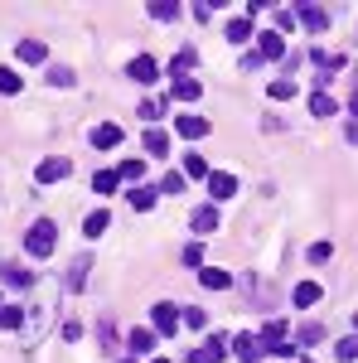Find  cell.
I'll return each mask as SVG.
<instances>
[{
  "label": "cell",
  "instance_id": "cell-1",
  "mask_svg": "<svg viewBox=\"0 0 358 363\" xmlns=\"http://www.w3.org/2000/svg\"><path fill=\"white\" fill-rule=\"evenodd\" d=\"M58 291H63V281H44L39 286V296H34V306H25V344H39V339L49 335V325H54V310H58Z\"/></svg>",
  "mask_w": 358,
  "mask_h": 363
},
{
  "label": "cell",
  "instance_id": "cell-2",
  "mask_svg": "<svg viewBox=\"0 0 358 363\" xmlns=\"http://www.w3.org/2000/svg\"><path fill=\"white\" fill-rule=\"evenodd\" d=\"M25 247H29V257H54V247H58V228H54V218H39V223L25 233Z\"/></svg>",
  "mask_w": 358,
  "mask_h": 363
},
{
  "label": "cell",
  "instance_id": "cell-3",
  "mask_svg": "<svg viewBox=\"0 0 358 363\" xmlns=\"http://www.w3.org/2000/svg\"><path fill=\"white\" fill-rule=\"evenodd\" d=\"M68 174H73V160H68V155H49V160H39V169H34L39 184H58V179H68Z\"/></svg>",
  "mask_w": 358,
  "mask_h": 363
},
{
  "label": "cell",
  "instance_id": "cell-4",
  "mask_svg": "<svg viewBox=\"0 0 358 363\" xmlns=\"http://www.w3.org/2000/svg\"><path fill=\"white\" fill-rule=\"evenodd\" d=\"M228 344H233L228 335H213V339H203V344H198V349L189 354V363H218L223 354H228Z\"/></svg>",
  "mask_w": 358,
  "mask_h": 363
},
{
  "label": "cell",
  "instance_id": "cell-5",
  "mask_svg": "<svg viewBox=\"0 0 358 363\" xmlns=\"http://www.w3.org/2000/svg\"><path fill=\"white\" fill-rule=\"evenodd\" d=\"M126 78H136L140 87H150L155 78H160V63H155L150 54H140V58H131V63H126Z\"/></svg>",
  "mask_w": 358,
  "mask_h": 363
},
{
  "label": "cell",
  "instance_id": "cell-6",
  "mask_svg": "<svg viewBox=\"0 0 358 363\" xmlns=\"http://www.w3.org/2000/svg\"><path fill=\"white\" fill-rule=\"evenodd\" d=\"M150 320H155V339H160V335H174V330H179V306L160 301V306L150 310Z\"/></svg>",
  "mask_w": 358,
  "mask_h": 363
},
{
  "label": "cell",
  "instance_id": "cell-7",
  "mask_svg": "<svg viewBox=\"0 0 358 363\" xmlns=\"http://www.w3.org/2000/svg\"><path fill=\"white\" fill-rule=\"evenodd\" d=\"M344 63H349V58H344V54H334V49H315V68H320V78H315V83L325 87V83H330V73H339Z\"/></svg>",
  "mask_w": 358,
  "mask_h": 363
},
{
  "label": "cell",
  "instance_id": "cell-8",
  "mask_svg": "<svg viewBox=\"0 0 358 363\" xmlns=\"http://www.w3.org/2000/svg\"><path fill=\"white\" fill-rule=\"evenodd\" d=\"M208 194L218 199V203H223V199H233V194H237V174H223V169H208Z\"/></svg>",
  "mask_w": 358,
  "mask_h": 363
},
{
  "label": "cell",
  "instance_id": "cell-9",
  "mask_svg": "<svg viewBox=\"0 0 358 363\" xmlns=\"http://www.w3.org/2000/svg\"><path fill=\"white\" fill-rule=\"evenodd\" d=\"M291 15H296V20H301L310 34H325V25H330V15H325L320 5H301V10H291Z\"/></svg>",
  "mask_w": 358,
  "mask_h": 363
},
{
  "label": "cell",
  "instance_id": "cell-10",
  "mask_svg": "<svg viewBox=\"0 0 358 363\" xmlns=\"http://www.w3.org/2000/svg\"><path fill=\"white\" fill-rule=\"evenodd\" d=\"M87 272H92V257H73V267H68V277H63V291H83Z\"/></svg>",
  "mask_w": 358,
  "mask_h": 363
},
{
  "label": "cell",
  "instance_id": "cell-11",
  "mask_svg": "<svg viewBox=\"0 0 358 363\" xmlns=\"http://www.w3.org/2000/svg\"><path fill=\"white\" fill-rule=\"evenodd\" d=\"M92 145H97V150H111V145H121V126H116V121H102V126H92Z\"/></svg>",
  "mask_w": 358,
  "mask_h": 363
},
{
  "label": "cell",
  "instance_id": "cell-12",
  "mask_svg": "<svg viewBox=\"0 0 358 363\" xmlns=\"http://www.w3.org/2000/svg\"><path fill=\"white\" fill-rule=\"evenodd\" d=\"M257 344H262V354H272L276 344H286V325H281V320H267L262 335H257Z\"/></svg>",
  "mask_w": 358,
  "mask_h": 363
},
{
  "label": "cell",
  "instance_id": "cell-13",
  "mask_svg": "<svg viewBox=\"0 0 358 363\" xmlns=\"http://www.w3.org/2000/svg\"><path fill=\"white\" fill-rule=\"evenodd\" d=\"M174 131L184 140H198V136H208V121L203 116H174Z\"/></svg>",
  "mask_w": 358,
  "mask_h": 363
},
{
  "label": "cell",
  "instance_id": "cell-14",
  "mask_svg": "<svg viewBox=\"0 0 358 363\" xmlns=\"http://www.w3.org/2000/svg\"><path fill=\"white\" fill-rule=\"evenodd\" d=\"M233 354H237L242 363H257V359H262V344H257V335H237V339H233Z\"/></svg>",
  "mask_w": 358,
  "mask_h": 363
},
{
  "label": "cell",
  "instance_id": "cell-15",
  "mask_svg": "<svg viewBox=\"0 0 358 363\" xmlns=\"http://www.w3.org/2000/svg\"><path fill=\"white\" fill-rule=\"evenodd\" d=\"M15 54H20V63H44L49 49H44V39H20V49H15Z\"/></svg>",
  "mask_w": 358,
  "mask_h": 363
},
{
  "label": "cell",
  "instance_id": "cell-16",
  "mask_svg": "<svg viewBox=\"0 0 358 363\" xmlns=\"http://www.w3.org/2000/svg\"><path fill=\"white\" fill-rule=\"evenodd\" d=\"M189 223H194V233H213V228H218V208H208V203H203V208H194Z\"/></svg>",
  "mask_w": 358,
  "mask_h": 363
},
{
  "label": "cell",
  "instance_id": "cell-17",
  "mask_svg": "<svg viewBox=\"0 0 358 363\" xmlns=\"http://www.w3.org/2000/svg\"><path fill=\"white\" fill-rule=\"evenodd\" d=\"M257 54H262V63H267V58H286V39H281V34H262Z\"/></svg>",
  "mask_w": 358,
  "mask_h": 363
},
{
  "label": "cell",
  "instance_id": "cell-18",
  "mask_svg": "<svg viewBox=\"0 0 358 363\" xmlns=\"http://www.w3.org/2000/svg\"><path fill=\"white\" fill-rule=\"evenodd\" d=\"M126 349H131V354H150V349H155V330H131V335H126Z\"/></svg>",
  "mask_w": 358,
  "mask_h": 363
},
{
  "label": "cell",
  "instance_id": "cell-19",
  "mask_svg": "<svg viewBox=\"0 0 358 363\" xmlns=\"http://www.w3.org/2000/svg\"><path fill=\"white\" fill-rule=\"evenodd\" d=\"M198 281H203L208 291H228V286H233V277H228L223 267H203V272H198Z\"/></svg>",
  "mask_w": 358,
  "mask_h": 363
},
{
  "label": "cell",
  "instance_id": "cell-20",
  "mask_svg": "<svg viewBox=\"0 0 358 363\" xmlns=\"http://www.w3.org/2000/svg\"><path fill=\"white\" fill-rule=\"evenodd\" d=\"M155 199H160V189L140 184V189H131V208H140V213H150V208H155Z\"/></svg>",
  "mask_w": 358,
  "mask_h": 363
},
{
  "label": "cell",
  "instance_id": "cell-21",
  "mask_svg": "<svg viewBox=\"0 0 358 363\" xmlns=\"http://www.w3.org/2000/svg\"><path fill=\"white\" fill-rule=\"evenodd\" d=\"M228 39H233V44H247V39H252V20H247V15L228 20Z\"/></svg>",
  "mask_w": 358,
  "mask_h": 363
},
{
  "label": "cell",
  "instance_id": "cell-22",
  "mask_svg": "<svg viewBox=\"0 0 358 363\" xmlns=\"http://www.w3.org/2000/svg\"><path fill=\"white\" fill-rule=\"evenodd\" d=\"M339 112V102H334L330 92H315V97H310V116H334Z\"/></svg>",
  "mask_w": 358,
  "mask_h": 363
},
{
  "label": "cell",
  "instance_id": "cell-23",
  "mask_svg": "<svg viewBox=\"0 0 358 363\" xmlns=\"http://www.w3.org/2000/svg\"><path fill=\"white\" fill-rule=\"evenodd\" d=\"M107 228H111V213H102V208H97V213H87L83 233H87V238H102V233H107Z\"/></svg>",
  "mask_w": 358,
  "mask_h": 363
},
{
  "label": "cell",
  "instance_id": "cell-24",
  "mask_svg": "<svg viewBox=\"0 0 358 363\" xmlns=\"http://www.w3.org/2000/svg\"><path fill=\"white\" fill-rule=\"evenodd\" d=\"M116 184H121L116 169H97V174H92V189H97V194H116Z\"/></svg>",
  "mask_w": 358,
  "mask_h": 363
},
{
  "label": "cell",
  "instance_id": "cell-25",
  "mask_svg": "<svg viewBox=\"0 0 358 363\" xmlns=\"http://www.w3.org/2000/svg\"><path fill=\"white\" fill-rule=\"evenodd\" d=\"M0 325L5 330H25V306H0Z\"/></svg>",
  "mask_w": 358,
  "mask_h": 363
},
{
  "label": "cell",
  "instance_id": "cell-26",
  "mask_svg": "<svg viewBox=\"0 0 358 363\" xmlns=\"http://www.w3.org/2000/svg\"><path fill=\"white\" fill-rule=\"evenodd\" d=\"M194 63H198V49H179V54H174V63H169V68H174V78H184V73H189Z\"/></svg>",
  "mask_w": 358,
  "mask_h": 363
},
{
  "label": "cell",
  "instance_id": "cell-27",
  "mask_svg": "<svg viewBox=\"0 0 358 363\" xmlns=\"http://www.w3.org/2000/svg\"><path fill=\"white\" fill-rule=\"evenodd\" d=\"M0 272H5V281H10V286H29V281H34V272H25L20 262H5Z\"/></svg>",
  "mask_w": 358,
  "mask_h": 363
},
{
  "label": "cell",
  "instance_id": "cell-28",
  "mask_svg": "<svg viewBox=\"0 0 358 363\" xmlns=\"http://www.w3.org/2000/svg\"><path fill=\"white\" fill-rule=\"evenodd\" d=\"M198 92H203V87L194 83V78H174V97H179V102H198Z\"/></svg>",
  "mask_w": 358,
  "mask_h": 363
},
{
  "label": "cell",
  "instance_id": "cell-29",
  "mask_svg": "<svg viewBox=\"0 0 358 363\" xmlns=\"http://www.w3.org/2000/svg\"><path fill=\"white\" fill-rule=\"evenodd\" d=\"M184 179H208V160L203 155H184Z\"/></svg>",
  "mask_w": 358,
  "mask_h": 363
},
{
  "label": "cell",
  "instance_id": "cell-30",
  "mask_svg": "<svg viewBox=\"0 0 358 363\" xmlns=\"http://www.w3.org/2000/svg\"><path fill=\"white\" fill-rule=\"evenodd\" d=\"M145 150H150V155H165V150H169V136L150 126V131H145Z\"/></svg>",
  "mask_w": 358,
  "mask_h": 363
},
{
  "label": "cell",
  "instance_id": "cell-31",
  "mask_svg": "<svg viewBox=\"0 0 358 363\" xmlns=\"http://www.w3.org/2000/svg\"><path fill=\"white\" fill-rule=\"evenodd\" d=\"M296 92H301V83H296V78H276V83H272V97H276V102H286V97H296Z\"/></svg>",
  "mask_w": 358,
  "mask_h": 363
},
{
  "label": "cell",
  "instance_id": "cell-32",
  "mask_svg": "<svg viewBox=\"0 0 358 363\" xmlns=\"http://www.w3.org/2000/svg\"><path fill=\"white\" fill-rule=\"evenodd\" d=\"M315 301H320V286L315 281H301L296 286V306H315Z\"/></svg>",
  "mask_w": 358,
  "mask_h": 363
},
{
  "label": "cell",
  "instance_id": "cell-33",
  "mask_svg": "<svg viewBox=\"0 0 358 363\" xmlns=\"http://www.w3.org/2000/svg\"><path fill=\"white\" fill-rule=\"evenodd\" d=\"M160 194H184V174L179 169H169L165 179H160Z\"/></svg>",
  "mask_w": 358,
  "mask_h": 363
},
{
  "label": "cell",
  "instance_id": "cell-34",
  "mask_svg": "<svg viewBox=\"0 0 358 363\" xmlns=\"http://www.w3.org/2000/svg\"><path fill=\"white\" fill-rule=\"evenodd\" d=\"M334 354H339V359H344V363H354V359H358V335L339 339V349H334Z\"/></svg>",
  "mask_w": 358,
  "mask_h": 363
},
{
  "label": "cell",
  "instance_id": "cell-35",
  "mask_svg": "<svg viewBox=\"0 0 358 363\" xmlns=\"http://www.w3.org/2000/svg\"><path fill=\"white\" fill-rule=\"evenodd\" d=\"M150 15H155V20H174V15H179V5H174V0H155V5H150Z\"/></svg>",
  "mask_w": 358,
  "mask_h": 363
},
{
  "label": "cell",
  "instance_id": "cell-36",
  "mask_svg": "<svg viewBox=\"0 0 358 363\" xmlns=\"http://www.w3.org/2000/svg\"><path fill=\"white\" fill-rule=\"evenodd\" d=\"M0 92H5V97L20 92V73H15V68H0Z\"/></svg>",
  "mask_w": 358,
  "mask_h": 363
},
{
  "label": "cell",
  "instance_id": "cell-37",
  "mask_svg": "<svg viewBox=\"0 0 358 363\" xmlns=\"http://www.w3.org/2000/svg\"><path fill=\"white\" fill-rule=\"evenodd\" d=\"M184 325H189V330H203V325H208V315H203L198 306H184Z\"/></svg>",
  "mask_w": 358,
  "mask_h": 363
},
{
  "label": "cell",
  "instance_id": "cell-38",
  "mask_svg": "<svg viewBox=\"0 0 358 363\" xmlns=\"http://www.w3.org/2000/svg\"><path fill=\"white\" fill-rule=\"evenodd\" d=\"M145 174V160H126V165L116 169V179H140Z\"/></svg>",
  "mask_w": 358,
  "mask_h": 363
},
{
  "label": "cell",
  "instance_id": "cell-39",
  "mask_svg": "<svg viewBox=\"0 0 358 363\" xmlns=\"http://www.w3.org/2000/svg\"><path fill=\"white\" fill-rule=\"evenodd\" d=\"M49 83L54 87H73V68H49Z\"/></svg>",
  "mask_w": 358,
  "mask_h": 363
},
{
  "label": "cell",
  "instance_id": "cell-40",
  "mask_svg": "<svg viewBox=\"0 0 358 363\" xmlns=\"http://www.w3.org/2000/svg\"><path fill=\"white\" fill-rule=\"evenodd\" d=\"M325 339V325H301V344H320Z\"/></svg>",
  "mask_w": 358,
  "mask_h": 363
},
{
  "label": "cell",
  "instance_id": "cell-41",
  "mask_svg": "<svg viewBox=\"0 0 358 363\" xmlns=\"http://www.w3.org/2000/svg\"><path fill=\"white\" fill-rule=\"evenodd\" d=\"M330 257H334L330 242H315V247H310V262H315V267H320V262H330Z\"/></svg>",
  "mask_w": 358,
  "mask_h": 363
},
{
  "label": "cell",
  "instance_id": "cell-42",
  "mask_svg": "<svg viewBox=\"0 0 358 363\" xmlns=\"http://www.w3.org/2000/svg\"><path fill=\"white\" fill-rule=\"evenodd\" d=\"M198 262H203V247L189 242V247H184V267H198Z\"/></svg>",
  "mask_w": 358,
  "mask_h": 363
},
{
  "label": "cell",
  "instance_id": "cell-43",
  "mask_svg": "<svg viewBox=\"0 0 358 363\" xmlns=\"http://www.w3.org/2000/svg\"><path fill=\"white\" fill-rule=\"evenodd\" d=\"M83 335V325H78V320H63V339H68V344H73V339Z\"/></svg>",
  "mask_w": 358,
  "mask_h": 363
},
{
  "label": "cell",
  "instance_id": "cell-44",
  "mask_svg": "<svg viewBox=\"0 0 358 363\" xmlns=\"http://www.w3.org/2000/svg\"><path fill=\"white\" fill-rule=\"evenodd\" d=\"M140 116H145V121H155V116H160V102H155V97H150V102H140Z\"/></svg>",
  "mask_w": 358,
  "mask_h": 363
},
{
  "label": "cell",
  "instance_id": "cell-45",
  "mask_svg": "<svg viewBox=\"0 0 358 363\" xmlns=\"http://www.w3.org/2000/svg\"><path fill=\"white\" fill-rule=\"evenodd\" d=\"M349 112H354V116H358V87H354V97H349Z\"/></svg>",
  "mask_w": 358,
  "mask_h": 363
},
{
  "label": "cell",
  "instance_id": "cell-46",
  "mask_svg": "<svg viewBox=\"0 0 358 363\" xmlns=\"http://www.w3.org/2000/svg\"><path fill=\"white\" fill-rule=\"evenodd\" d=\"M150 363H165V359H150Z\"/></svg>",
  "mask_w": 358,
  "mask_h": 363
},
{
  "label": "cell",
  "instance_id": "cell-47",
  "mask_svg": "<svg viewBox=\"0 0 358 363\" xmlns=\"http://www.w3.org/2000/svg\"><path fill=\"white\" fill-rule=\"evenodd\" d=\"M126 363H136V359H126Z\"/></svg>",
  "mask_w": 358,
  "mask_h": 363
},
{
  "label": "cell",
  "instance_id": "cell-48",
  "mask_svg": "<svg viewBox=\"0 0 358 363\" xmlns=\"http://www.w3.org/2000/svg\"><path fill=\"white\" fill-rule=\"evenodd\" d=\"M0 306H5V301H0Z\"/></svg>",
  "mask_w": 358,
  "mask_h": 363
}]
</instances>
